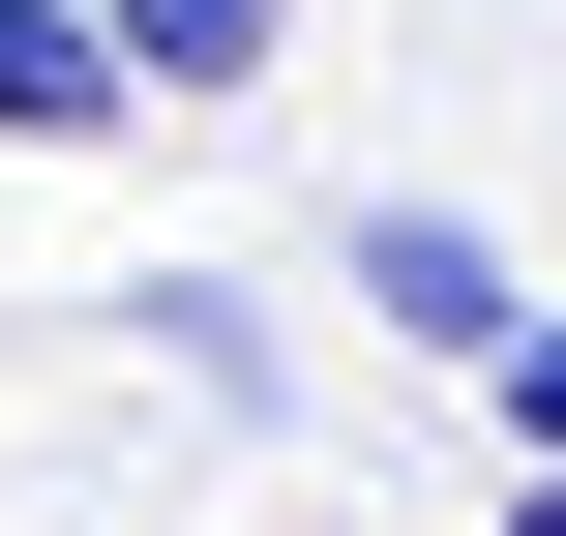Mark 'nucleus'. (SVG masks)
<instances>
[{
  "label": "nucleus",
  "instance_id": "nucleus-4",
  "mask_svg": "<svg viewBox=\"0 0 566 536\" xmlns=\"http://www.w3.org/2000/svg\"><path fill=\"white\" fill-rule=\"evenodd\" d=\"M269 60H298V0H119V90H179V119L269 90Z\"/></svg>",
  "mask_w": 566,
  "mask_h": 536
},
{
  "label": "nucleus",
  "instance_id": "nucleus-2",
  "mask_svg": "<svg viewBox=\"0 0 566 536\" xmlns=\"http://www.w3.org/2000/svg\"><path fill=\"white\" fill-rule=\"evenodd\" d=\"M119 328H149V358H179L209 418H269V388H298V328H269L239 269H119Z\"/></svg>",
  "mask_w": 566,
  "mask_h": 536
},
{
  "label": "nucleus",
  "instance_id": "nucleus-5",
  "mask_svg": "<svg viewBox=\"0 0 566 536\" xmlns=\"http://www.w3.org/2000/svg\"><path fill=\"white\" fill-rule=\"evenodd\" d=\"M478 388H507V448H537V477H566V298H537V328H507V358H478Z\"/></svg>",
  "mask_w": 566,
  "mask_h": 536
},
{
  "label": "nucleus",
  "instance_id": "nucleus-1",
  "mask_svg": "<svg viewBox=\"0 0 566 536\" xmlns=\"http://www.w3.org/2000/svg\"><path fill=\"white\" fill-rule=\"evenodd\" d=\"M328 269H358V328H388V358H448V388H478V358H507V328H537V269H507V239H478V209H418V179H388V209H358V239H328Z\"/></svg>",
  "mask_w": 566,
  "mask_h": 536
},
{
  "label": "nucleus",
  "instance_id": "nucleus-3",
  "mask_svg": "<svg viewBox=\"0 0 566 536\" xmlns=\"http://www.w3.org/2000/svg\"><path fill=\"white\" fill-rule=\"evenodd\" d=\"M119 119V0H0V149H90Z\"/></svg>",
  "mask_w": 566,
  "mask_h": 536
},
{
  "label": "nucleus",
  "instance_id": "nucleus-6",
  "mask_svg": "<svg viewBox=\"0 0 566 536\" xmlns=\"http://www.w3.org/2000/svg\"><path fill=\"white\" fill-rule=\"evenodd\" d=\"M507 536H566V477H537V507H507Z\"/></svg>",
  "mask_w": 566,
  "mask_h": 536
}]
</instances>
